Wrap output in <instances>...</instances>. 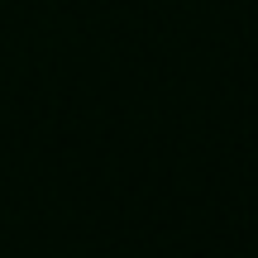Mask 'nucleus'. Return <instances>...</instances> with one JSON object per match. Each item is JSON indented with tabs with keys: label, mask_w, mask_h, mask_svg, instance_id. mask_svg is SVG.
Here are the masks:
<instances>
[]
</instances>
